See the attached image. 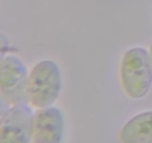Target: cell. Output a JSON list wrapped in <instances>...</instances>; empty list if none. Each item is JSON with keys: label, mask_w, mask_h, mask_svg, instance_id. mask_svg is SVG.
<instances>
[{"label": "cell", "mask_w": 152, "mask_h": 143, "mask_svg": "<svg viewBox=\"0 0 152 143\" xmlns=\"http://www.w3.org/2000/svg\"><path fill=\"white\" fill-rule=\"evenodd\" d=\"M150 56H151V61H152V44L151 45V47H150Z\"/></svg>", "instance_id": "cell-7"}, {"label": "cell", "mask_w": 152, "mask_h": 143, "mask_svg": "<svg viewBox=\"0 0 152 143\" xmlns=\"http://www.w3.org/2000/svg\"><path fill=\"white\" fill-rule=\"evenodd\" d=\"M62 86L58 65L51 60L39 62L33 68L28 78L27 95L31 105L44 108L53 103L59 96Z\"/></svg>", "instance_id": "cell-2"}, {"label": "cell", "mask_w": 152, "mask_h": 143, "mask_svg": "<svg viewBox=\"0 0 152 143\" xmlns=\"http://www.w3.org/2000/svg\"><path fill=\"white\" fill-rule=\"evenodd\" d=\"M120 74L128 96L133 99L143 97L152 83V61L148 51L142 47L128 50L122 60Z\"/></svg>", "instance_id": "cell-1"}, {"label": "cell", "mask_w": 152, "mask_h": 143, "mask_svg": "<svg viewBox=\"0 0 152 143\" xmlns=\"http://www.w3.org/2000/svg\"><path fill=\"white\" fill-rule=\"evenodd\" d=\"M122 143H152V111L131 119L120 132Z\"/></svg>", "instance_id": "cell-6"}, {"label": "cell", "mask_w": 152, "mask_h": 143, "mask_svg": "<svg viewBox=\"0 0 152 143\" xmlns=\"http://www.w3.org/2000/svg\"><path fill=\"white\" fill-rule=\"evenodd\" d=\"M28 71L25 64L15 56L3 58L0 63V90L7 102L16 105L28 98Z\"/></svg>", "instance_id": "cell-4"}, {"label": "cell", "mask_w": 152, "mask_h": 143, "mask_svg": "<svg viewBox=\"0 0 152 143\" xmlns=\"http://www.w3.org/2000/svg\"><path fill=\"white\" fill-rule=\"evenodd\" d=\"M64 131V117L56 107L41 108L34 120V143H61Z\"/></svg>", "instance_id": "cell-5"}, {"label": "cell", "mask_w": 152, "mask_h": 143, "mask_svg": "<svg viewBox=\"0 0 152 143\" xmlns=\"http://www.w3.org/2000/svg\"><path fill=\"white\" fill-rule=\"evenodd\" d=\"M34 120L32 110L25 102L13 105L1 119L0 143H30Z\"/></svg>", "instance_id": "cell-3"}]
</instances>
